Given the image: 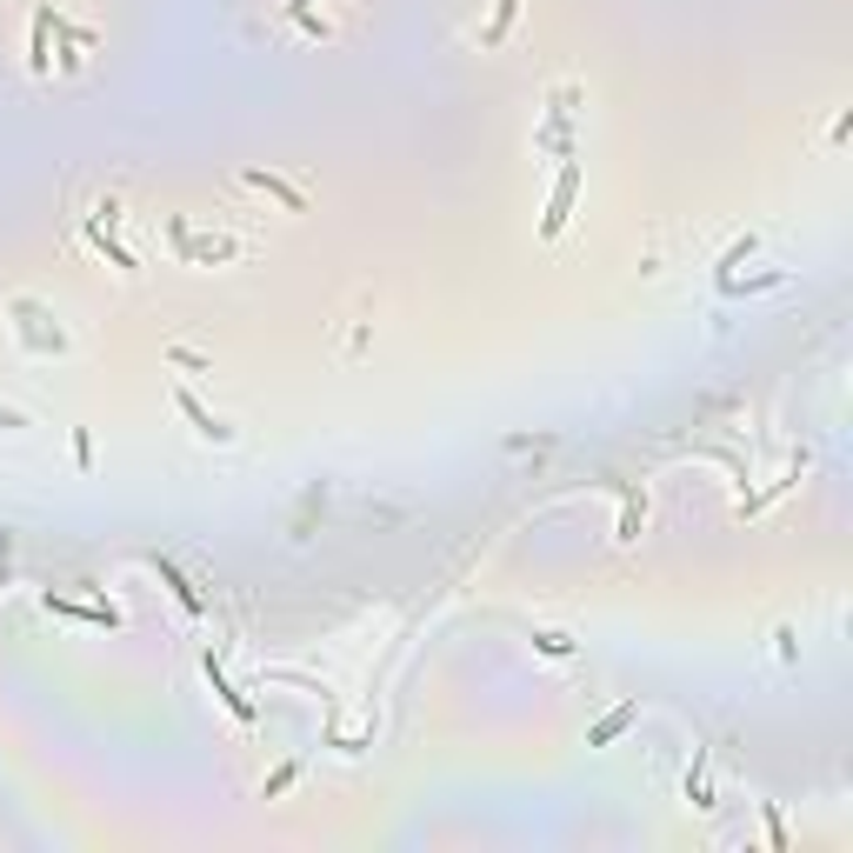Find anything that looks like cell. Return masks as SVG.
<instances>
[{
  "instance_id": "obj_1",
  "label": "cell",
  "mask_w": 853,
  "mask_h": 853,
  "mask_svg": "<svg viewBox=\"0 0 853 853\" xmlns=\"http://www.w3.org/2000/svg\"><path fill=\"white\" fill-rule=\"evenodd\" d=\"M167 234H174V247H181V261H194V268H227V261H240V240L234 234H194L181 214L174 220H167Z\"/></svg>"
},
{
  "instance_id": "obj_2",
  "label": "cell",
  "mask_w": 853,
  "mask_h": 853,
  "mask_svg": "<svg viewBox=\"0 0 853 853\" xmlns=\"http://www.w3.org/2000/svg\"><path fill=\"white\" fill-rule=\"evenodd\" d=\"M88 247H94V253H107V268L140 274V261L121 247V201H114V194H101V201H94V214H88Z\"/></svg>"
},
{
  "instance_id": "obj_3",
  "label": "cell",
  "mask_w": 853,
  "mask_h": 853,
  "mask_svg": "<svg viewBox=\"0 0 853 853\" xmlns=\"http://www.w3.org/2000/svg\"><path fill=\"white\" fill-rule=\"evenodd\" d=\"M573 201H580V160L567 153V160H560V181H554V194H547V214H541V240H560V234H567Z\"/></svg>"
},
{
  "instance_id": "obj_4",
  "label": "cell",
  "mask_w": 853,
  "mask_h": 853,
  "mask_svg": "<svg viewBox=\"0 0 853 853\" xmlns=\"http://www.w3.org/2000/svg\"><path fill=\"white\" fill-rule=\"evenodd\" d=\"M14 320H21V348H27V354H67V333L47 327V307H41V300L21 294V300H14Z\"/></svg>"
},
{
  "instance_id": "obj_5",
  "label": "cell",
  "mask_w": 853,
  "mask_h": 853,
  "mask_svg": "<svg viewBox=\"0 0 853 853\" xmlns=\"http://www.w3.org/2000/svg\"><path fill=\"white\" fill-rule=\"evenodd\" d=\"M174 407H181V420L194 426L201 441H214V447H234V441H240V426H234V420H220V413H207L194 394H174Z\"/></svg>"
},
{
  "instance_id": "obj_6",
  "label": "cell",
  "mask_w": 853,
  "mask_h": 853,
  "mask_svg": "<svg viewBox=\"0 0 853 853\" xmlns=\"http://www.w3.org/2000/svg\"><path fill=\"white\" fill-rule=\"evenodd\" d=\"M54 621H88V627H127V614L121 607H101V601H67V593H47L41 601Z\"/></svg>"
},
{
  "instance_id": "obj_7",
  "label": "cell",
  "mask_w": 853,
  "mask_h": 853,
  "mask_svg": "<svg viewBox=\"0 0 853 853\" xmlns=\"http://www.w3.org/2000/svg\"><path fill=\"white\" fill-rule=\"evenodd\" d=\"M201 673H207V687H214V694H220V707H227V714H234V720H240V727H253V720H261V714H253V701H247V694H234V680H227V673H220V660H214V653H207V660H201Z\"/></svg>"
},
{
  "instance_id": "obj_8",
  "label": "cell",
  "mask_w": 853,
  "mask_h": 853,
  "mask_svg": "<svg viewBox=\"0 0 853 853\" xmlns=\"http://www.w3.org/2000/svg\"><path fill=\"white\" fill-rule=\"evenodd\" d=\"M601 487H614V493H621V527H614V541H621V547H634V541H640V521H647V493H634L627 480H601Z\"/></svg>"
},
{
  "instance_id": "obj_9",
  "label": "cell",
  "mask_w": 853,
  "mask_h": 853,
  "mask_svg": "<svg viewBox=\"0 0 853 853\" xmlns=\"http://www.w3.org/2000/svg\"><path fill=\"white\" fill-rule=\"evenodd\" d=\"M147 567L160 573V587H174V601H181V614H187V621H201V614H207V601H201V587H194V580H187V573H181L174 560H147Z\"/></svg>"
},
{
  "instance_id": "obj_10",
  "label": "cell",
  "mask_w": 853,
  "mask_h": 853,
  "mask_svg": "<svg viewBox=\"0 0 853 853\" xmlns=\"http://www.w3.org/2000/svg\"><path fill=\"white\" fill-rule=\"evenodd\" d=\"M240 181H247L253 194H268V201H281L287 214H307V194H300V187H287L281 174H268V167H247V174H240Z\"/></svg>"
},
{
  "instance_id": "obj_11",
  "label": "cell",
  "mask_w": 853,
  "mask_h": 853,
  "mask_svg": "<svg viewBox=\"0 0 853 853\" xmlns=\"http://www.w3.org/2000/svg\"><path fill=\"white\" fill-rule=\"evenodd\" d=\"M634 720H640V701H621V707H607L601 720L587 727V747H614V740H621V733H627Z\"/></svg>"
},
{
  "instance_id": "obj_12",
  "label": "cell",
  "mask_w": 853,
  "mask_h": 853,
  "mask_svg": "<svg viewBox=\"0 0 853 853\" xmlns=\"http://www.w3.org/2000/svg\"><path fill=\"white\" fill-rule=\"evenodd\" d=\"M47 34H54V8H34V34H27V73H54V60H47Z\"/></svg>"
},
{
  "instance_id": "obj_13",
  "label": "cell",
  "mask_w": 853,
  "mask_h": 853,
  "mask_svg": "<svg viewBox=\"0 0 853 853\" xmlns=\"http://www.w3.org/2000/svg\"><path fill=\"white\" fill-rule=\"evenodd\" d=\"M800 467H807V460H794V467H787V480H774L766 493H747V500L733 507V514H740V521H747V514H766V507H774L781 493H794V487H800Z\"/></svg>"
},
{
  "instance_id": "obj_14",
  "label": "cell",
  "mask_w": 853,
  "mask_h": 853,
  "mask_svg": "<svg viewBox=\"0 0 853 853\" xmlns=\"http://www.w3.org/2000/svg\"><path fill=\"white\" fill-rule=\"evenodd\" d=\"M521 21V0H493V21L480 27V47H500L507 41V27H514Z\"/></svg>"
},
{
  "instance_id": "obj_15",
  "label": "cell",
  "mask_w": 853,
  "mask_h": 853,
  "mask_svg": "<svg viewBox=\"0 0 853 853\" xmlns=\"http://www.w3.org/2000/svg\"><path fill=\"white\" fill-rule=\"evenodd\" d=\"M294 781H300V760H281V766H274V774L261 781V800H281V794H287Z\"/></svg>"
},
{
  "instance_id": "obj_16",
  "label": "cell",
  "mask_w": 853,
  "mask_h": 853,
  "mask_svg": "<svg viewBox=\"0 0 853 853\" xmlns=\"http://www.w3.org/2000/svg\"><path fill=\"white\" fill-rule=\"evenodd\" d=\"M687 800H694V807H714V794H707V747H701L694 766H687Z\"/></svg>"
},
{
  "instance_id": "obj_17",
  "label": "cell",
  "mask_w": 853,
  "mask_h": 853,
  "mask_svg": "<svg viewBox=\"0 0 853 853\" xmlns=\"http://www.w3.org/2000/svg\"><path fill=\"white\" fill-rule=\"evenodd\" d=\"M760 820H766V846H774V853H787V820H781V807L766 800V807H760Z\"/></svg>"
},
{
  "instance_id": "obj_18",
  "label": "cell",
  "mask_w": 853,
  "mask_h": 853,
  "mask_svg": "<svg viewBox=\"0 0 853 853\" xmlns=\"http://www.w3.org/2000/svg\"><path fill=\"white\" fill-rule=\"evenodd\" d=\"M781 281H787V274H753V281H733V274H727L720 287H727V294H760V287H781Z\"/></svg>"
},
{
  "instance_id": "obj_19",
  "label": "cell",
  "mask_w": 853,
  "mask_h": 853,
  "mask_svg": "<svg viewBox=\"0 0 853 853\" xmlns=\"http://www.w3.org/2000/svg\"><path fill=\"white\" fill-rule=\"evenodd\" d=\"M534 647H541L547 660H573V640H567V634H534Z\"/></svg>"
},
{
  "instance_id": "obj_20",
  "label": "cell",
  "mask_w": 853,
  "mask_h": 853,
  "mask_svg": "<svg viewBox=\"0 0 853 853\" xmlns=\"http://www.w3.org/2000/svg\"><path fill=\"white\" fill-rule=\"evenodd\" d=\"M73 460L94 467V434H88V426H73Z\"/></svg>"
},
{
  "instance_id": "obj_21",
  "label": "cell",
  "mask_w": 853,
  "mask_h": 853,
  "mask_svg": "<svg viewBox=\"0 0 853 853\" xmlns=\"http://www.w3.org/2000/svg\"><path fill=\"white\" fill-rule=\"evenodd\" d=\"M294 21H300V27H307V34H314V41H327V21H320V14H314V8H300V0H294Z\"/></svg>"
},
{
  "instance_id": "obj_22",
  "label": "cell",
  "mask_w": 853,
  "mask_h": 853,
  "mask_svg": "<svg viewBox=\"0 0 853 853\" xmlns=\"http://www.w3.org/2000/svg\"><path fill=\"white\" fill-rule=\"evenodd\" d=\"M167 361H174V367H187V374H201V367H207L194 348H167Z\"/></svg>"
},
{
  "instance_id": "obj_23",
  "label": "cell",
  "mask_w": 853,
  "mask_h": 853,
  "mask_svg": "<svg viewBox=\"0 0 853 853\" xmlns=\"http://www.w3.org/2000/svg\"><path fill=\"white\" fill-rule=\"evenodd\" d=\"M0 426H27V413L21 407H0Z\"/></svg>"
}]
</instances>
